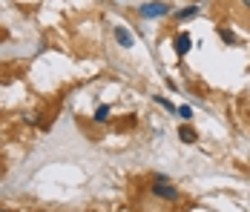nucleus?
<instances>
[{
    "label": "nucleus",
    "instance_id": "obj_1",
    "mask_svg": "<svg viewBox=\"0 0 250 212\" xmlns=\"http://www.w3.org/2000/svg\"><path fill=\"white\" fill-rule=\"evenodd\" d=\"M150 189H152V195H155V198H161V201H170V204L181 201V192H178V187H175V184H170V178H167V175H155Z\"/></svg>",
    "mask_w": 250,
    "mask_h": 212
},
{
    "label": "nucleus",
    "instance_id": "obj_2",
    "mask_svg": "<svg viewBox=\"0 0 250 212\" xmlns=\"http://www.w3.org/2000/svg\"><path fill=\"white\" fill-rule=\"evenodd\" d=\"M170 12H173V6H170L167 0H152V3H144V6L138 9L141 18H164V15H170Z\"/></svg>",
    "mask_w": 250,
    "mask_h": 212
},
{
    "label": "nucleus",
    "instance_id": "obj_3",
    "mask_svg": "<svg viewBox=\"0 0 250 212\" xmlns=\"http://www.w3.org/2000/svg\"><path fill=\"white\" fill-rule=\"evenodd\" d=\"M190 46H193V38H190L187 32H178V35L173 38V49H175L178 58H184V55L190 52Z\"/></svg>",
    "mask_w": 250,
    "mask_h": 212
},
{
    "label": "nucleus",
    "instance_id": "obj_4",
    "mask_svg": "<svg viewBox=\"0 0 250 212\" xmlns=\"http://www.w3.org/2000/svg\"><path fill=\"white\" fill-rule=\"evenodd\" d=\"M112 38L118 40V46H121V49H132V46H135V38L126 32L124 26H112Z\"/></svg>",
    "mask_w": 250,
    "mask_h": 212
},
{
    "label": "nucleus",
    "instance_id": "obj_5",
    "mask_svg": "<svg viewBox=\"0 0 250 212\" xmlns=\"http://www.w3.org/2000/svg\"><path fill=\"white\" fill-rule=\"evenodd\" d=\"M178 138H181V143H196L199 141V132L184 123V126H178Z\"/></svg>",
    "mask_w": 250,
    "mask_h": 212
},
{
    "label": "nucleus",
    "instance_id": "obj_6",
    "mask_svg": "<svg viewBox=\"0 0 250 212\" xmlns=\"http://www.w3.org/2000/svg\"><path fill=\"white\" fill-rule=\"evenodd\" d=\"M196 15H199V6H187V9H178L175 12V20H190Z\"/></svg>",
    "mask_w": 250,
    "mask_h": 212
},
{
    "label": "nucleus",
    "instance_id": "obj_7",
    "mask_svg": "<svg viewBox=\"0 0 250 212\" xmlns=\"http://www.w3.org/2000/svg\"><path fill=\"white\" fill-rule=\"evenodd\" d=\"M92 120H95V123H106V120H109V106L101 103L98 109H95V115H92Z\"/></svg>",
    "mask_w": 250,
    "mask_h": 212
},
{
    "label": "nucleus",
    "instance_id": "obj_8",
    "mask_svg": "<svg viewBox=\"0 0 250 212\" xmlns=\"http://www.w3.org/2000/svg\"><path fill=\"white\" fill-rule=\"evenodd\" d=\"M219 38L225 40L227 46H233V43H236V35H233L230 29H225V26H219Z\"/></svg>",
    "mask_w": 250,
    "mask_h": 212
},
{
    "label": "nucleus",
    "instance_id": "obj_9",
    "mask_svg": "<svg viewBox=\"0 0 250 212\" xmlns=\"http://www.w3.org/2000/svg\"><path fill=\"white\" fill-rule=\"evenodd\" d=\"M175 112H178V118H181V120H190V118H193V109H190L187 103H184V106H178Z\"/></svg>",
    "mask_w": 250,
    "mask_h": 212
},
{
    "label": "nucleus",
    "instance_id": "obj_10",
    "mask_svg": "<svg viewBox=\"0 0 250 212\" xmlns=\"http://www.w3.org/2000/svg\"><path fill=\"white\" fill-rule=\"evenodd\" d=\"M155 103H161V106H164V109H173V103H170V100H167V97H158V95H155Z\"/></svg>",
    "mask_w": 250,
    "mask_h": 212
},
{
    "label": "nucleus",
    "instance_id": "obj_11",
    "mask_svg": "<svg viewBox=\"0 0 250 212\" xmlns=\"http://www.w3.org/2000/svg\"><path fill=\"white\" fill-rule=\"evenodd\" d=\"M242 6H245V9H250V0H242Z\"/></svg>",
    "mask_w": 250,
    "mask_h": 212
},
{
    "label": "nucleus",
    "instance_id": "obj_12",
    "mask_svg": "<svg viewBox=\"0 0 250 212\" xmlns=\"http://www.w3.org/2000/svg\"><path fill=\"white\" fill-rule=\"evenodd\" d=\"M0 212H12V210H6V207H0Z\"/></svg>",
    "mask_w": 250,
    "mask_h": 212
}]
</instances>
